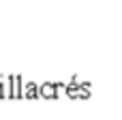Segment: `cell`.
Segmentation results:
<instances>
[{
	"instance_id": "obj_1",
	"label": "cell",
	"mask_w": 122,
	"mask_h": 120,
	"mask_svg": "<svg viewBox=\"0 0 122 120\" xmlns=\"http://www.w3.org/2000/svg\"><path fill=\"white\" fill-rule=\"evenodd\" d=\"M26 94H30V97H32V94H34V86H32V84H30V86H28V88H26Z\"/></svg>"
}]
</instances>
